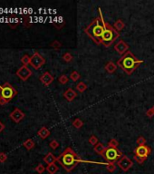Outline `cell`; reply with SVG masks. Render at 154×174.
I'll use <instances>...</instances> for the list:
<instances>
[{
    "label": "cell",
    "mask_w": 154,
    "mask_h": 174,
    "mask_svg": "<svg viewBox=\"0 0 154 174\" xmlns=\"http://www.w3.org/2000/svg\"><path fill=\"white\" fill-rule=\"evenodd\" d=\"M35 171H36L37 173H39V174H42L45 171H46V168L42 164V163H39L38 165H37V167H35Z\"/></svg>",
    "instance_id": "cell-26"
},
{
    "label": "cell",
    "mask_w": 154,
    "mask_h": 174,
    "mask_svg": "<svg viewBox=\"0 0 154 174\" xmlns=\"http://www.w3.org/2000/svg\"><path fill=\"white\" fill-rule=\"evenodd\" d=\"M56 161L60 163V165L68 172L74 170L79 162H86L85 160L80 158L74 150L70 147H67L61 155L58 156Z\"/></svg>",
    "instance_id": "cell-1"
},
{
    "label": "cell",
    "mask_w": 154,
    "mask_h": 174,
    "mask_svg": "<svg viewBox=\"0 0 154 174\" xmlns=\"http://www.w3.org/2000/svg\"><path fill=\"white\" fill-rule=\"evenodd\" d=\"M116 68H117V65L113 62H109V63L106 64V65H105V70L110 74L114 73Z\"/></svg>",
    "instance_id": "cell-19"
},
{
    "label": "cell",
    "mask_w": 154,
    "mask_h": 174,
    "mask_svg": "<svg viewBox=\"0 0 154 174\" xmlns=\"http://www.w3.org/2000/svg\"><path fill=\"white\" fill-rule=\"evenodd\" d=\"M49 146H50V148L53 149V150H56V149L59 147V142H58L57 141H55V140H53L52 142H50Z\"/></svg>",
    "instance_id": "cell-31"
},
{
    "label": "cell",
    "mask_w": 154,
    "mask_h": 174,
    "mask_svg": "<svg viewBox=\"0 0 154 174\" xmlns=\"http://www.w3.org/2000/svg\"><path fill=\"white\" fill-rule=\"evenodd\" d=\"M146 115H147L148 117H152V116L154 115V112H153V110H152V108L149 109V111H147Z\"/></svg>",
    "instance_id": "cell-36"
},
{
    "label": "cell",
    "mask_w": 154,
    "mask_h": 174,
    "mask_svg": "<svg viewBox=\"0 0 154 174\" xmlns=\"http://www.w3.org/2000/svg\"><path fill=\"white\" fill-rule=\"evenodd\" d=\"M117 164L122 171H128L133 166V161L130 158H128L126 155H123L122 157L117 161Z\"/></svg>",
    "instance_id": "cell-9"
},
{
    "label": "cell",
    "mask_w": 154,
    "mask_h": 174,
    "mask_svg": "<svg viewBox=\"0 0 154 174\" xmlns=\"http://www.w3.org/2000/svg\"><path fill=\"white\" fill-rule=\"evenodd\" d=\"M8 104L7 101H5V99L0 97V105H5V104Z\"/></svg>",
    "instance_id": "cell-37"
},
{
    "label": "cell",
    "mask_w": 154,
    "mask_h": 174,
    "mask_svg": "<svg viewBox=\"0 0 154 174\" xmlns=\"http://www.w3.org/2000/svg\"><path fill=\"white\" fill-rule=\"evenodd\" d=\"M75 88H76V90H77V91H78L79 93H84L85 90L87 89V85H85L84 82H80V83H78L76 85Z\"/></svg>",
    "instance_id": "cell-22"
},
{
    "label": "cell",
    "mask_w": 154,
    "mask_h": 174,
    "mask_svg": "<svg viewBox=\"0 0 154 174\" xmlns=\"http://www.w3.org/2000/svg\"><path fill=\"white\" fill-rule=\"evenodd\" d=\"M58 81H59V83H62V85H66V83H68L69 80H68V77L66 74H63V75H61L60 77H59Z\"/></svg>",
    "instance_id": "cell-28"
},
{
    "label": "cell",
    "mask_w": 154,
    "mask_h": 174,
    "mask_svg": "<svg viewBox=\"0 0 154 174\" xmlns=\"http://www.w3.org/2000/svg\"><path fill=\"white\" fill-rule=\"evenodd\" d=\"M122 156H123L122 152H121L117 148L108 146L105 148L103 157L108 163H114L119 160Z\"/></svg>",
    "instance_id": "cell-5"
},
{
    "label": "cell",
    "mask_w": 154,
    "mask_h": 174,
    "mask_svg": "<svg viewBox=\"0 0 154 174\" xmlns=\"http://www.w3.org/2000/svg\"><path fill=\"white\" fill-rule=\"evenodd\" d=\"M118 145H119V142H118L115 139H111V140L108 142V146H109V147L117 148Z\"/></svg>",
    "instance_id": "cell-30"
},
{
    "label": "cell",
    "mask_w": 154,
    "mask_h": 174,
    "mask_svg": "<svg viewBox=\"0 0 154 174\" xmlns=\"http://www.w3.org/2000/svg\"><path fill=\"white\" fill-rule=\"evenodd\" d=\"M7 160V156L5 152H0V162L4 163L5 160Z\"/></svg>",
    "instance_id": "cell-34"
},
{
    "label": "cell",
    "mask_w": 154,
    "mask_h": 174,
    "mask_svg": "<svg viewBox=\"0 0 154 174\" xmlns=\"http://www.w3.org/2000/svg\"><path fill=\"white\" fill-rule=\"evenodd\" d=\"M4 129H5V124L0 121V133H2V131H4Z\"/></svg>",
    "instance_id": "cell-38"
},
{
    "label": "cell",
    "mask_w": 154,
    "mask_h": 174,
    "mask_svg": "<svg viewBox=\"0 0 154 174\" xmlns=\"http://www.w3.org/2000/svg\"><path fill=\"white\" fill-rule=\"evenodd\" d=\"M89 142H90V144H92V145H93V146H95L97 143L99 142L98 138H97L95 135H92L90 138H89Z\"/></svg>",
    "instance_id": "cell-27"
},
{
    "label": "cell",
    "mask_w": 154,
    "mask_h": 174,
    "mask_svg": "<svg viewBox=\"0 0 154 174\" xmlns=\"http://www.w3.org/2000/svg\"><path fill=\"white\" fill-rule=\"evenodd\" d=\"M143 63V60H138L132 52L128 51L125 55L122 56L119 59L117 64L119 65L127 74H132V72Z\"/></svg>",
    "instance_id": "cell-3"
},
{
    "label": "cell",
    "mask_w": 154,
    "mask_h": 174,
    "mask_svg": "<svg viewBox=\"0 0 154 174\" xmlns=\"http://www.w3.org/2000/svg\"><path fill=\"white\" fill-rule=\"evenodd\" d=\"M45 63V59L40 55L38 52H34V55L31 56L30 65L35 70H38L43 66Z\"/></svg>",
    "instance_id": "cell-8"
},
{
    "label": "cell",
    "mask_w": 154,
    "mask_h": 174,
    "mask_svg": "<svg viewBox=\"0 0 154 174\" xmlns=\"http://www.w3.org/2000/svg\"><path fill=\"white\" fill-rule=\"evenodd\" d=\"M152 110H153V112H154V106L152 107Z\"/></svg>",
    "instance_id": "cell-39"
},
{
    "label": "cell",
    "mask_w": 154,
    "mask_h": 174,
    "mask_svg": "<svg viewBox=\"0 0 154 174\" xmlns=\"http://www.w3.org/2000/svg\"><path fill=\"white\" fill-rule=\"evenodd\" d=\"M82 125H84V123H82V120H80L78 118H76L74 121L73 122V126H74V127H75L76 129H80Z\"/></svg>",
    "instance_id": "cell-25"
},
{
    "label": "cell",
    "mask_w": 154,
    "mask_h": 174,
    "mask_svg": "<svg viewBox=\"0 0 154 174\" xmlns=\"http://www.w3.org/2000/svg\"><path fill=\"white\" fill-rule=\"evenodd\" d=\"M37 134H38L39 137H41L42 139L45 140V139H46V138L50 135V131L47 129L45 126H44V127H42V128H41V129L38 131Z\"/></svg>",
    "instance_id": "cell-16"
},
{
    "label": "cell",
    "mask_w": 154,
    "mask_h": 174,
    "mask_svg": "<svg viewBox=\"0 0 154 174\" xmlns=\"http://www.w3.org/2000/svg\"><path fill=\"white\" fill-rule=\"evenodd\" d=\"M30 61H31V57L28 55H25L21 58V63L24 65H26V66H27L28 64H30Z\"/></svg>",
    "instance_id": "cell-24"
},
{
    "label": "cell",
    "mask_w": 154,
    "mask_h": 174,
    "mask_svg": "<svg viewBox=\"0 0 154 174\" xmlns=\"http://www.w3.org/2000/svg\"><path fill=\"white\" fill-rule=\"evenodd\" d=\"M17 94L16 90L9 83H5L3 85H0V97L7 101L8 103Z\"/></svg>",
    "instance_id": "cell-7"
},
{
    "label": "cell",
    "mask_w": 154,
    "mask_h": 174,
    "mask_svg": "<svg viewBox=\"0 0 154 174\" xmlns=\"http://www.w3.org/2000/svg\"><path fill=\"white\" fill-rule=\"evenodd\" d=\"M16 75L18 76L22 81H26L29 77L32 75V71L26 65L21 66L16 72Z\"/></svg>",
    "instance_id": "cell-10"
},
{
    "label": "cell",
    "mask_w": 154,
    "mask_h": 174,
    "mask_svg": "<svg viewBox=\"0 0 154 174\" xmlns=\"http://www.w3.org/2000/svg\"><path fill=\"white\" fill-rule=\"evenodd\" d=\"M56 160H57V158L52 152H48L44 157V161L47 165L52 164V163H55V161H56Z\"/></svg>",
    "instance_id": "cell-15"
},
{
    "label": "cell",
    "mask_w": 154,
    "mask_h": 174,
    "mask_svg": "<svg viewBox=\"0 0 154 174\" xmlns=\"http://www.w3.org/2000/svg\"><path fill=\"white\" fill-rule=\"evenodd\" d=\"M124 26H125V25H124V22L122 20V19H118L113 25V27L114 29L116 30V31H122V30L124 28Z\"/></svg>",
    "instance_id": "cell-20"
},
{
    "label": "cell",
    "mask_w": 154,
    "mask_h": 174,
    "mask_svg": "<svg viewBox=\"0 0 154 174\" xmlns=\"http://www.w3.org/2000/svg\"><path fill=\"white\" fill-rule=\"evenodd\" d=\"M98 11H99L100 16L96 17V18L93 21L91 25L84 29V31L97 45H101L102 44L103 34L104 32V26H103L104 19L102 15L101 8H98Z\"/></svg>",
    "instance_id": "cell-2"
},
{
    "label": "cell",
    "mask_w": 154,
    "mask_h": 174,
    "mask_svg": "<svg viewBox=\"0 0 154 174\" xmlns=\"http://www.w3.org/2000/svg\"><path fill=\"white\" fill-rule=\"evenodd\" d=\"M9 116L16 123H19V122H21L24 119V117H25V113L20 109H18V108H16V109L10 113Z\"/></svg>",
    "instance_id": "cell-12"
},
{
    "label": "cell",
    "mask_w": 154,
    "mask_h": 174,
    "mask_svg": "<svg viewBox=\"0 0 154 174\" xmlns=\"http://www.w3.org/2000/svg\"><path fill=\"white\" fill-rule=\"evenodd\" d=\"M106 169H107V171L110 172H113L116 169V167H115L114 163H107L106 164Z\"/></svg>",
    "instance_id": "cell-33"
},
{
    "label": "cell",
    "mask_w": 154,
    "mask_h": 174,
    "mask_svg": "<svg viewBox=\"0 0 154 174\" xmlns=\"http://www.w3.org/2000/svg\"><path fill=\"white\" fill-rule=\"evenodd\" d=\"M63 60L66 62H67V63H69V62H71L73 60V56H72V55H71L70 53H64V55L63 56Z\"/></svg>",
    "instance_id": "cell-32"
},
{
    "label": "cell",
    "mask_w": 154,
    "mask_h": 174,
    "mask_svg": "<svg viewBox=\"0 0 154 174\" xmlns=\"http://www.w3.org/2000/svg\"><path fill=\"white\" fill-rule=\"evenodd\" d=\"M104 150H105V147L103 145V143H101V142H98L97 144L93 147V151L95 152L98 155H101V156L103 155Z\"/></svg>",
    "instance_id": "cell-17"
},
{
    "label": "cell",
    "mask_w": 154,
    "mask_h": 174,
    "mask_svg": "<svg viewBox=\"0 0 154 174\" xmlns=\"http://www.w3.org/2000/svg\"><path fill=\"white\" fill-rule=\"evenodd\" d=\"M39 79H40L41 83H42L44 85L49 86L51 83H53V81H54V76H53L50 73H48V72H45L43 75L40 76Z\"/></svg>",
    "instance_id": "cell-13"
},
{
    "label": "cell",
    "mask_w": 154,
    "mask_h": 174,
    "mask_svg": "<svg viewBox=\"0 0 154 174\" xmlns=\"http://www.w3.org/2000/svg\"><path fill=\"white\" fill-rule=\"evenodd\" d=\"M51 46L53 47V48H55V49H58V48H60V47H61V44H60V42H58V41H54L51 44Z\"/></svg>",
    "instance_id": "cell-35"
},
{
    "label": "cell",
    "mask_w": 154,
    "mask_h": 174,
    "mask_svg": "<svg viewBox=\"0 0 154 174\" xmlns=\"http://www.w3.org/2000/svg\"><path fill=\"white\" fill-rule=\"evenodd\" d=\"M70 79L72 80L73 82H77L79 79H80V74L78 72L76 71H73L72 73L70 74Z\"/></svg>",
    "instance_id": "cell-23"
},
{
    "label": "cell",
    "mask_w": 154,
    "mask_h": 174,
    "mask_svg": "<svg viewBox=\"0 0 154 174\" xmlns=\"http://www.w3.org/2000/svg\"><path fill=\"white\" fill-rule=\"evenodd\" d=\"M151 152V150L147 145L138 146L134 151V160L139 164H143Z\"/></svg>",
    "instance_id": "cell-6"
},
{
    "label": "cell",
    "mask_w": 154,
    "mask_h": 174,
    "mask_svg": "<svg viewBox=\"0 0 154 174\" xmlns=\"http://www.w3.org/2000/svg\"><path fill=\"white\" fill-rule=\"evenodd\" d=\"M24 147H25L26 150H28V151H30V150H32L34 147V142L32 139H28L26 140L25 142H24Z\"/></svg>",
    "instance_id": "cell-21"
},
{
    "label": "cell",
    "mask_w": 154,
    "mask_h": 174,
    "mask_svg": "<svg viewBox=\"0 0 154 174\" xmlns=\"http://www.w3.org/2000/svg\"><path fill=\"white\" fill-rule=\"evenodd\" d=\"M63 96H64V98H66L68 102H73L74 101V99H75L76 98V96H77V93H76V92L74 91V89H72V88H69V89H67L66 92H64V93H63Z\"/></svg>",
    "instance_id": "cell-14"
},
{
    "label": "cell",
    "mask_w": 154,
    "mask_h": 174,
    "mask_svg": "<svg viewBox=\"0 0 154 174\" xmlns=\"http://www.w3.org/2000/svg\"><path fill=\"white\" fill-rule=\"evenodd\" d=\"M136 142H137V144L139 146L145 145L146 144V139L143 136H140V137H138V139H137V141H136Z\"/></svg>",
    "instance_id": "cell-29"
},
{
    "label": "cell",
    "mask_w": 154,
    "mask_h": 174,
    "mask_svg": "<svg viewBox=\"0 0 154 174\" xmlns=\"http://www.w3.org/2000/svg\"><path fill=\"white\" fill-rule=\"evenodd\" d=\"M103 26L104 32L102 37V44L104 46L108 47L117 39V37H119V33L116 31L113 26H111L110 24L106 23L105 21H103Z\"/></svg>",
    "instance_id": "cell-4"
},
{
    "label": "cell",
    "mask_w": 154,
    "mask_h": 174,
    "mask_svg": "<svg viewBox=\"0 0 154 174\" xmlns=\"http://www.w3.org/2000/svg\"><path fill=\"white\" fill-rule=\"evenodd\" d=\"M114 49H115V51H116L118 53H119V55L124 56V55H125V53L128 52L129 45H128L123 40H120L117 44H115Z\"/></svg>",
    "instance_id": "cell-11"
},
{
    "label": "cell",
    "mask_w": 154,
    "mask_h": 174,
    "mask_svg": "<svg viewBox=\"0 0 154 174\" xmlns=\"http://www.w3.org/2000/svg\"><path fill=\"white\" fill-rule=\"evenodd\" d=\"M58 170H59V167L55 164V162L47 165L46 167V171L49 174H55L58 171Z\"/></svg>",
    "instance_id": "cell-18"
}]
</instances>
